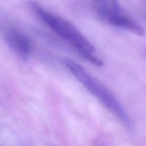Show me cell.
I'll return each instance as SVG.
<instances>
[{
    "label": "cell",
    "mask_w": 146,
    "mask_h": 146,
    "mask_svg": "<svg viewBox=\"0 0 146 146\" xmlns=\"http://www.w3.org/2000/svg\"><path fill=\"white\" fill-rule=\"evenodd\" d=\"M31 5L42 21L72 44L84 58L96 66H103V62L94 54L95 51L94 46L74 25L55 15L35 2H31Z\"/></svg>",
    "instance_id": "cell-1"
},
{
    "label": "cell",
    "mask_w": 146,
    "mask_h": 146,
    "mask_svg": "<svg viewBox=\"0 0 146 146\" xmlns=\"http://www.w3.org/2000/svg\"><path fill=\"white\" fill-rule=\"evenodd\" d=\"M64 63L71 72L92 94L96 97L109 111L119 119L125 126L132 129L133 125L126 111L116 97L106 86L90 75L82 66L74 61L66 59Z\"/></svg>",
    "instance_id": "cell-2"
},
{
    "label": "cell",
    "mask_w": 146,
    "mask_h": 146,
    "mask_svg": "<svg viewBox=\"0 0 146 146\" xmlns=\"http://www.w3.org/2000/svg\"><path fill=\"white\" fill-rule=\"evenodd\" d=\"M106 19L113 26L139 36H143L145 34L144 29L139 23L124 14L118 0H110Z\"/></svg>",
    "instance_id": "cell-3"
},
{
    "label": "cell",
    "mask_w": 146,
    "mask_h": 146,
    "mask_svg": "<svg viewBox=\"0 0 146 146\" xmlns=\"http://www.w3.org/2000/svg\"><path fill=\"white\" fill-rule=\"evenodd\" d=\"M5 39L9 46L22 58H29L33 49V43L28 36L15 29H9L5 32Z\"/></svg>",
    "instance_id": "cell-4"
},
{
    "label": "cell",
    "mask_w": 146,
    "mask_h": 146,
    "mask_svg": "<svg viewBox=\"0 0 146 146\" xmlns=\"http://www.w3.org/2000/svg\"><path fill=\"white\" fill-rule=\"evenodd\" d=\"M98 3V13L100 17L104 19L106 17L108 4L107 0H96Z\"/></svg>",
    "instance_id": "cell-5"
}]
</instances>
